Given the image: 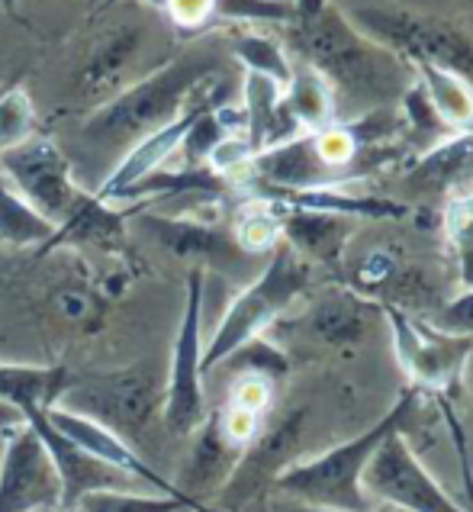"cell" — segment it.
I'll use <instances>...</instances> for the list:
<instances>
[{"label":"cell","mask_w":473,"mask_h":512,"mask_svg":"<svg viewBox=\"0 0 473 512\" xmlns=\"http://www.w3.org/2000/svg\"><path fill=\"white\" fill-rule=\"evenodd\" d=\"M387 316L399 364L419 387L445 390L451 380L464 371L467 358L473 355V339L464 335H448L432 323H419L416 316L399 310V306L380 303Z\"/></svg>","instance_id":"8fae6325"},{"label":"cell","mask_w":473,"mask_h":512,"mask_svg":"<svg viewBox=\"0 0 473 512\" xmlns=\"http://www.w3.org/2000/svg\"><path fill=\"white\" fill-rule=\"evenodd\" d=\"M158 393L161 390L149 371L129 368V371L84 377L78 384L68 380L58 406L94 419L116 435H123V432L136 435L145 429V422H149L158 409Z\"/></svg>","instance_id":"ba28073f"},{"label":"cell","mask_w":473,"mask_h":512,"mask_svg":"<svg viewBox=\"0 0 473 512\" xmlns=\"http://www.w3.org/2000/svg\"><path fill=\"white\" fill-rule=\"evenodd\" d=\"M142 223L161 245L168 248V252L181 255V258H200V261H206V265H213L219 271L239 268L245 258H251L239 248V242H235L232 232L197 223V219L145 216Z\"/></svg>","instance_id":"9a60e30c"},{"label":"cell","mask_w":473,"mask_h":512,"mask_svg":"<svg viewBox=\"0 0 473 512\" xmlns=\"http://www.w3.org/2000/svg\"><path fill=\"white\" fill-rule=\"evenodd\" d=\"M445 226L457 261V281L464 290H473V194L451 197Z\"/></svg>","instance_id":"83f0119b"},{"label":"cell","mask_w":473,"mask_h":512,"mask_svg":"<svg viewBox=\"0 0 473 512\" xmlns=\"http://www.w3.org/2000/svg\"><path fill=\"white\" fill-rule=\"evenodd\" d=\"M81 512H216L206 503L181 500V496H161V493H139V490H97L87 493L78 503Z\"/></svg>","instance_id":"d4e9b609"},{"label":"cell","mask_w":473,"mask_h":512,"mask_svg":"<svg viewBox=\"0 0 473 512\" xmlns=\"http://www.w3.org/2000/svg\"><path fill=\"white\" fill-rule=\"evenodd\" d=\"M432 326L448 332V335H464V339H473V290H464L451 300H445L432 313Z\"/></svg>","instance_id":"4dcf8cb0"},{"label":"cell","mask_w":473,"mask_h":512,"mask_svg":"<svg viewBox=\"0 0 473 512\" xmlns=\"http://www.w3.org/2000/svg\"><path fill=\"white\" fill-rule=\"evenodd\" d=\"M409 184L425 194H473V133H454L428 149L409 171Z\"/></svg>","instance_id":"e0dca14e"},{"label":"cell","mask_w":473,"mask_h":512,"mask_svg":"<svg viewBox=\"0 0 473 512\" xmlns=\"http://www.w3.org/2000/svg\"><path fill=\"white\" fill-rule=\"evenodd\" d=\"M58 512H81V509H58Z\"/></svg>","instance_id":"f35d334b"},{"label":"cell","mask_w":473,"mask_h":512,"mask_svg":"<svg viewBox=\"0 0 473 512\" xmlns=\"http://www.w3.org/2000/svg\"><path fill=\"white\" fill-rule=\"evenodd\" d=\"M445 413H448V406H445ZM451 419V413H448ZM451 426H454V438H457V451H461V467H464V484H467V500H470V509L473 512V471H470V458H467V445H464V432L457 429V422L451 419Z\"/></svg>","instance_id":"e575fe53"},{"label":"cell","mask_w":473,"mask_h":512,"mask_svg":"<svg viewBox=\"0 0 473 512\" xmlns=\"http://www.w3.org/2000/svg\"><path fill=\"white\" fill-rule=\"evenodd\" d=\"M467 4H470V7H473V0H467Z\"/></svg>","instance_id":"ab89813d"},{"label":"cell","mask_w":473,"mask_h":512,"mask_svg":"<svg viewBox=\"0 0 473 512\" xmlns=\"http://www.w3.org/2000/svg\"><path fill=\"white\" fill-rule=\"evenodd\" d=\"M4 442H7V438H4V435H0V458H4Z\"/></svg>","instance_id":"8d00e7d4"},{"label":"cell","mask_w":473,"mask_h":512,"mask_svg":"<svg viewBox=\"0 0 473 512\" xmlns=\"http://www.w3.org/2000/svg\"><path fill=\"white\" fill-rule=\"evenodd\" d=\"M280 242H287L303 261H319V265H338L351 242L354 223L338 213L300 210V207H280Z\"/></svg>","instance_id":"2e32d148"},{"label":"cell","mask_w":473,"mask_h":512,"mask_svg":"<svg viewBox=\"0 0 473 512\" xmlns=\"http://www.w3.org/2000/svg\"><path fill=\"white\" fill-rule=\"evenodd\" d=\"M412 68V81L428 100V107L441 120L448 133H473V87L438 65L428 62H406Z\"/></svg>","instance_id":"ffe728a7"},{"label":"cell","mask_w":473,"mask_h":512,"mask_svg":"<svg viewBox=\"0 0 473 512\" xmlns=\"http://www.w3.org/2000/svg\"><path fill=\"white\" fill-rule=\"evenodd\" d=\"M232 55L245 65V71L261 78H271L274 84L287 87L293 78V65L277 39L261 33H239L232 39Z\"/></svg>","instance_id":"4316f807"},{"label":"cell","mask_w":473,"mask_h":512,"mask_svg":"<svg viewBox=\"0 0 473 512\" xmlns=\"http://www.w3.org/2000/svg\"><path fill=\"white\" fill-rule=\"evenodd\" d=\"M293 46L303 62L361 113L387 110L412 87V68L387 46H380L348 23L329 0H293Z\"/></svg>","instance_id":"6da1fadb"},{"label":"cell","mask_w":473,"mask_h":512,"mask_svg":"<svg viewBox=\"0 0 473 512\" xmlns=\"http://www.w3.org/2000/svg\"><path fill=\"white\" fill-rule=\"evenodd\" d=\"M161 10L181 29H203L216 20V0H165Z\"/></svg>","instance_id":"836d02e7"},{"label":"cell","mask_w":473,"mask_h":512,"mask_svg":"<svg viewBox=\"0 0 473 512\" xmlns=\"http://www.w3.org/2000/svg\"><path fill=\"white\" fill-rule=\"evenodd\" d=\"M303 512H332V509H303Z\"/></svg>","instance_id":"74e56055"},{"label":"cell","mask_w":473,"mask_h":512,"mask_svg":"<svg viewBox=\"0 0 473 512\" xmlns=\"http://www.w3.org/2000/svg\"><path fill=\"white\" fill-rule=\"evenodd\" d=\"M361 487L367 496L406 512H467L438 487V480L422 467L403 432H393L364 467Z\"/></svg>","instance_id":"9c48e42d"},{"label":"cell","mask_w":473,"mask_h":512,"mask_svg":"<svg viewBox=\"0 0 473 512\" xmlns=\"http://www.w3.org/2000/svg\"><path fill=\"white\" fill-rule=\"evenodd\" d=\"M26 426L36 429V435L42 438V445L49 448V455L55 461L58 477H62V509H78L84 496L97 490H136L139 487V480H132L129 474L116 471V467L91 458L78 445H71L65 435H58L52 429V422L46 419V413L29 419Z\"/></svg>","instance_id":"4fadbf2b"},{"label":"cell","mask_w":473,"mask_h":512,"mask_svg":"<svg viewBox=\"0 0 473 512\" xmlns=\"http://www.w3.org/2000/svg\"><path fill=\"white\" fill-rule=\"evenodd\" d=\"M55 226L36 207L20 197V190L0 178V242L7 245H49Z\"/></svg>","instance_id":"cb8c5ba5"},{"label":"cell","mask_w":473,"mask_h":512,"mask_svg":"<svg viewBox=\"0 0 473 512\" xmlns=\"http://www.w3.org/2000/svg\"><path fill=\"white\" fill-rule=\"evenodd\" d=\"M374 306L361 300V294H342L332 300H322L313 313H309V329L316 332V339L329 345H348L358 342L371 326Z\"/></svg>","instance_id":"603a6c76"},{"label":"cell","mask_w":473,"mask_h":512,"mask_svg":"<svg viewBox=\"0 0 473 512\" xmlns=\"http://www.w3.org/2000/svg\"><path fill=\"white\" fill-rule=\"evenodd\" d=\"M268 403H271V380L258 374H242L229 397V406L248 409V413H255V416H261L264 409H268Z\"/></svg>","instance_id":"d6a6232c"},{"label":"cell","mask_w":473,"mask_h":512,"mask_svg":"<svg viewBox=\"0 0 473 512\" xmlns=\"http://www.w3.org/2000/svg\"><path fill=\"white\" fill-rule=\"evenodd\" d=\"M33 123H36L33 104H29V97L20 87L0 91V152L13 149V145H20L33 136Z\"/></svg>","instance_id":"f1b7e54d"},{"label":"cell","mask_w":473,"mask_h":512,"mask_svg":"<svg viewBox=\"0 0 473 512\" xmlns=\"http://www.w3.org/2000/svg\"><path fill=\"white\" fill-rule=\"evenodd\" d=\"M354 26L406 62L438 65L473 87V39L451 20L416 10L364 7L354 13Z\"/></svg>","instance_id":"5b68a950"},{"label":"cell","mask_w":473,"mask_h":512,"mask_svg":"<svg viewBox=\"0 0 473 512\" xmlns=\"http://www.w3.org/2000/svg\"><path fill=\"white\" fill-rule=\"evenodd\" d=\"M309 284H313V265L303 261L287 242H280L264 271L232 300L226 316L219 319V329L203 348V374L223 364L242 345L261 339V332L280 313H287L306 294Z\"/></svg>","instance_id":"277c9868"},{"label":"cell","mask_w":473,"mask_h":512,"mask_svg":"<svg viewBox=\"0 0 473 512\" xmlns=\"http://www.w3.org/2000/svg\"><path fill=\"white\" fill-rule=\"evenodd\" d=\"M284 107L297 120L303 133H319V129L335 123V94L313 68H293V78L284 87Z\"/></svg>","instance_id":"7402d4cb"},{"label":"cell","mask_w":473,"mask_h":512,"mask_svg":"<svg viewBox=\"0 0 473 512\" xmlns=\"http://www.w3.org/2000/svg\"><path fill=\"white\" fill-rule=\"evenodd\" d=\"M62 477L36 429L20 422L7 435L0 458V512H58Z\"/></svg>","instance_id":"30bf717a"},{"label":"cell","mask_w":473,"mask_h":512,"mask_svg":"<svg viewBox=\"0 0 473 512\" xmlns=\"http://www.w3.org/2000/svg\"><path fill=\"white\" fill-rule=\"evenodd\" d=\"M203 107H210V100H203V104L190 107L187 113L177 116L174 123L155 129L152 136L139 139V142L132 145V149L120 158V165H116V168L107 174V181H103V184L97 187V194H94V197L103 200V203L120 200L129 187H136L139 181H145V178H149V174H155L158 168H165L168 158H171L177 149H181V142H184V136H187L190 123H194V116H197Z\"/></svg>","instance_id":"5bb4252c"},{"label":"cell","mask_w":473,"mask_h":512,"mask_svg":"<svg viewBox=\"0 0 473 512\" xmlns=\"http://www.w3.org/2000/svg\"><path fill=\"white\" fill-rule=\"evenodd\" d=\"M139 42H142V33L136 26H120L113 29V33L103 36L91 58H87V65L81 71V84L87 94H103V91H113L116 81L123 78V71L129 68V62L136 58L139 52Z\"/></svg>","instance_id":"44dd1931"},{"label":"cell","mask_w":473,"mask_h":512,"mask_svg":"<svg viewBox=\"0 0 473 512\" xmlns=\"http://www.w3.org/2000/svg\"><path fill=\"white\" fill-rule=\"evenodd\" d=\"M68 380L71 377L65 368H26V364L0 361V400L23 422H29L58 406Z\"/></svg>","instance_id":"ac0fdd59"},{"label":"cell","mask_w":473,"mask_h":512,"mask_svg":"<svg viewBox=\"0 0 473 512\" xmlns=\"http://www.w3.org/2000/svg\"><path fill=\"white\" fill-rule=\"evenodd\" d=\"M0 178L17 187L20 197L52 226H62L84 200V190L75 184L65 152L42 136H29L26 142L0 152Z\"/></svg>","instance_id":"52a82bcc"},{"label":"cell","mask_w":473,"mask_h":512,"mask_svg":"<svg viewBox=\"0 0 473 512\" xmlns=\"http://www.w3.org/2000/svg\"><path fill=\"white\" fill-rule=\"evenodd\" d=\"M216 20L235 23H287L293 20V0H216Z\"/></svg>","instance_id":"f546056e"},{"label":"cell","mask_w":473,"mask_h":512,"mask_svg":"<svg viewBox=\"0 0 473 512\" xmlns=\"http://www.w3.org/2000/svg\"><path fill=\"white\" fill-rule=\"evenodd\" d=\"M0 7H4L7 13H17V0H0Z\"/></svg>","instance_id":"d590c367"},{"label":"cell","mask_w":473,"mask_h":512,"mask_svg":"<svg viewBox=\"0 0 473 512\" xmlns=\"http://www.w3.org/2000/svg\"><path fill=\"white\" fill-rule=\"evenodd\" d=\"M235 461H239V448H235L223 435V429H219V413L206 416L203 426L197 429V442H194V451H190V458L184 464V474H181L177 490L200 503V496L206 490L229 477Z\"/></svg>","instance_id":"d6986e66"},{"label":"cell","mask_w":473,"mask_h":512,"mask_svg":"<svg viewBox=\"0 0 473 512\" xmlns=\"http://www.w3.org/2000/svg\"><path fill=\"white\" fill-rule=\"evenodd\" d=\"M235 242L245 255H261V252H274L280 245V210L271 200H248L245 207L235 216V229H232Z\"/></svg>","instance_id":"484cf974"},{"label":"cell","mask_w":473,"mask_h":512,"mask_svg":"<svg viewBox=\"0 0 473 512\" xmlns=\"http://www.w3.org/2000/svg\"><path fill=\"white\" fill-rule=\"evenodd\" d=\"M419 387H409L399 397L390 413L383 416L377 426L361 432L351 442H342L329 448L325 455H316L309 461L290 464L287 471L277 474V490L297 496L306 509H332V512H374L371 496L364 493L361 477L364 467L371 464L377 448L387 442L393 432H403L406 422L416 413Z\"/></svg>","instance_id":"3957f363"},{"label":"cell","mask_w":473,"mask_h":512,"mask_svg":"<svg viewBox=\"0 0 473 512\" xmlns=\"http://www.w3.org/2000/svg\"><path fill=\"white\" fill-rule=\"evenodd\" d=\"M399 271L396 261L387 255V252H371L367 258H361L358 271H354V287L361 290V294H377L390 284V277Z\"/></svg>","instance_id":"1f68e13d"},{"label":"cell","mask_w":473,"mask_h":512,"mask_svg":"<svg viewBox=\"0 0 473 512\" xmlns=\"http://www.w3.org/2000/svg\"><path fill=\"white\" fill-rule=\"evenodd\" d=\"M203 297H206V274H203V268H194L187 274L184 316H181V326H177L168 384H165V409H161L171 435H194L206 419Z\"/></svg>","instance_id":"8992f818"},{"label":"cell","mask_w":473,"mask_h":512,"mask_svg":"<svg viewBox=\"0 0 473 512\" xmlns=\"http://www.w3.org/2000/svg\"><path fill=\"white\" fill-rule=\"evenodd\" d=\"M216 55L187 52L174 58L165 68L152 71L126 91L103 104L91 120L84 123L81 136L87 145L100 152H129L139 139L152 136L155 129L174 123L190 110V100L200 91L206 78L216 75Z\"/></svg>","instance_id":"7a4b0ae2"},{"label":"cell","mask_w":473,"mask_h":512,"mask_svg":"<svg viewBox=\"0 0 473 512\" xmlns=\"http://www.w3.org/2000/svg\"><path fill=\"white\" fill-rule=\"evenodd\" d=\"M46 419L52 422V429L58 435L68 438L71 445H78L91 458L129 474L132 480H139L142 487H149V490H155L161 496H181V500H190L187 493L177 490V484H171V480L161 477L149 461H142L139 451L132 448L123 435L110 432L107 426H100V422L87 419L81 413H71V409H65V406H52L46 413Z\"/></svg>","instance_id":"7c38bea8"}]
</instances>
